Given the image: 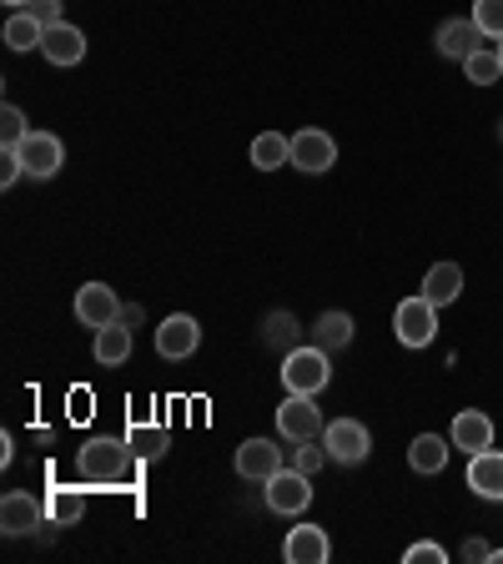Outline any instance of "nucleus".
Here are the masks:
<instances>
[{"instance_id": "obj_31", "label": "nucleus", "mask_w": 503, "mask_h": 564, "mask_svg": "<svg viewBox=\"0 0 503 564\" xmlns=\"http://www.w3.org/2000/svg\"><path fill=\"white\" fill-rule=\"evenodd\" d=\"M403 560H408V564H444V560H448V554H444V550H438V544H434V540H423V544H413V550H408V554H403Z\"/></svg>"}, {"instance_id": "obj_32", "label": "nucleus", "mask_w": 503, "mask_h": 564, "mask_svg": "<svg viewBox=\"0 0 503 564\" xmlns=\"http://www.w3.org/2000/svg\"><path fill=\"white\" fill-rule=\"evenodd\" d=\"M25 176V162H21V152H6L0 156V187H15Z\"/></svg>"}, {"instance_id": "obj_27", "label": "nucleus", "mask_w": 503, "mask_h": 564, "mask_svg": "<svg viewBox=\"0 0 503 564\" xmlns=\"http://www.w3.org/2000/svg\"><path fill=\"white\" fill-rule=\"evenodd\" d=\"M46 509H51V524H81V514H86V505H81V494L76 489H51V499H46Z\"/></svg>"}, {"instance_id": "obj_13", "label": "nucleus", "mask_w": 503, "mask_h": 564, "mask_svg": "<svg viewBox=\"0 0 503 564\" xmlns=\"http://www.w3.org/2000/svg\"><path fill=\"white\" fill-rule=\"evenodd\" d=\"M41 56H46L51 66H76V61L86 56V35L76 31V25H70V21L46 25V41H41Z\"/></svg>"}, {"instance_id": "obj_34", "label": "nucleus", "mask_w": 503, "mask_h": 564, "mask_svg": "<svg viewBox=\"0 0 503 564\" xmlns=\"http://www.w3.org/2000/svg\"><path fill=\"white\" fill-rule=\"evenodd\" d=\"M458 554H463V560H469V564H483V560H489V554H493V544H489V540H479V534H469V540H463V550H458Z\"/></svg>"}, {"instance_id": "obj_35", "label": "nucleus", "mask_w": 503, "mask_h": 564, "mask_svg": "<svg viewBox=\"0 0 503 564\" xmlns=\"http://www.w3.org/2000/svg\"><path fill=\"white\" fill-rule=\"evenodd\" d=\"M121 323H127V328L136 333L141 323H146V313H141V303H127V307H121Z\"/></svg>"}, {"instance_id": "obj_5", "label": "nucleus", "mask_w": 503, "mask_h": 564, "mask_svg": "<svg viewBox=\"0 0 503 564\" xmlns=\"http://www.w3.org/2000/svg\"><path fill=\"white\" fill-rule=\"evenodd\" d=\"M322 444H328L332 464H348V469L373 454V434H368V423H358V419H332L328 429H322Z\"/></svg>"}, {"instance_id": "obj_12", "label": "nucleus", "mask_w": 503, "mask_h": 564, "mask_svg": "<svg viewBox=\"0 0 503 564\" xmlns=\"http://www.w3.org/2000/svg\"><path fill=\"white\" fill-rule=\"evenodd\" d=\"M479 25H473V15H453V21H444L438 25V35H434V46H438V56H448V61H469L473 51H479Z\"/></svg>"}, {"instance_id": "obj_28", "label": "nucleus", "mask_w": 503, "mask_h": 564, "mask_svg": "<svg viewBox=\"0 0 503 564\" xmlns=\"http://www.w3.org/2000/svg\"><path fill=\"white\" fill-rule=\"evenodd\" d=\"M25 137H31V127H25V111H21V106H6V111H0V147H6V152H15Z\"/></svg>"}, {"instance_id": "obj_6", "label": "nucleus", "mask_w": 503, "mask_h": 564, "mask_svg": "<svg viewBox=\"0 0 503 564\" xmlns=\"http://www.w3.org/2000/svg\"><path fill=\"white\" fill-rule=\"evenodd\" d=\"M197 348H201V323L192 313H172L156 323V352H162L166 364H182Z\"/></svg>"}, {"instance_id": "obj_4", "label": "nucleus", "mask_w": 503, "mask_h": 564, "mask_svg": "<svg viewBox=\"0 0 503 564\" xmlns=\"http://www.w3.org/2000/svg\"><path fill=\"white\" fill-rule=\"evenodd\" d=\"M322 409L313 403V393H287V403H277V434L307 444V438H322Z\"/></svg>"}, {"instance_id": "obj_10", "label": "nucleus", "mask_w": 503, "mask_h": 564, "mask_svg": "<svg viewBox=\"0 0 503 564\" xmlns=\"http://www.w3.org/2000/svg\"><path fill=\"white\" fill-rule=\"evenodd\" d=\"M121 297L106 288V282H86L81 293H76V323H86V328H106V323H117L121 317Z\"/></svg>"}, {"instance_id": "obj_19", "label": "nucleus", "mask_w": 503, "mask_h": 564, "mask_svg": "<svg viewBox=\"0 0 503 564\" xmlns=\"http://www.w3.org/2000/svg\"><path fill=\"white\" fill-rule=\"evenodd\" d=\"M448 454H453V438H444V434H418L408 444V464L418 474H444L448 469Z\"/></svg>"}, {"instance_id": "obj_1", "label": "nucleus", "mask_w": 503, "mask_h": 564, "mask_svg": "<svg viewBox=\"0 0 503 564\" xmlns=\"http://www.w3.org/2000/svg\"><path fill=\"white\" fill-rule=\"evenodd\" d=\"M127 464H131L127 438H86V444L76 448V469H81V479L96 484V489L117 484L121 474H127Z\"/></svg>"}, {"instance_id": "obj_24", "label": "nucleus", "mask_w": 503, "mask_h": 564, "mask_svg": "<svg viewBox=\"0 0 503 564\" xmlns=\"http://www.w3.org/2000/svg\"><path fill=\"white\" fill-rule=\"evenodd\" d=\"M46 41V25L35 21L31 11H15L11 21H6V46L11 51H31V46H41Z\"/></svg>"}, {"instance_id": "obj_8", "label": "nucleus", "mask_w": 503, "mask_h": 564, "mask_svg": "<svg viewBox=\"0 0 503 564\" xmlns=\"http://www.w3.org/2000/svg\"><path fill=\"white\" fill-rule=\"evenodd\" d=\"M15 152H21V162H25V176H35V182L56 176L61 162H66V147H61V137H51V131H31Z\"/></svg>"}, {"instance_id": "obj_2", "label": "nucleus", "mask_w": 503, "mask_h": 564, "mask_svg": "<svg viewBox=\"0 0 503 564\" xmlns=\"http://www.w3.org/2000/svg\"><path fill=\"white\" fill-rule=\"evenodd\" d=\"M332 383V352L328 348H303V343H297L293 352H287V358H282V388H287V393H322V388Z\"/></svg>"}, {"instance_id": "obj_3", "label": "nucleus", "mask_w": 503, "mask_h": 564, "mask_svg": "<svg viewBox=\"0 0 503 564\" xmlns=\"http://www.w3.org/2000/svg\"><path fill=\"white\" fill-rule=\"evenodd\" d=\"M393 333H398L403 348H428L438 338V303L428 297H403L398 313H393Z\"/></svg>"}, {"instance_id": "obj_22", "label": "nucleus", "mask_w": 503, "mask_h": 564, "mask_svg": "<svg viewBox=\"0 0 503 564\" xmlns=\"http://www.w3.org/2000/svg\"><path fill=\"white\" fill-rule=\"evenodd\" d=\"M252 166H258V172L293 166V137H282V131H262V137L252 141Z\"/></svg>"}, {"instance_id": "obj_9", "label": "nucleus", "mask_w": 503, "mask_h": 564, "mask_svg": "<svg viewBox=\"0 0 503 564\" xmlns=\"http://www.w3.org/2000/svg\"><path fill=\"white\" fill-rule=\"evenodd\" d=\"M338 162V141L328 137V131H297L293 137V166L297 172H307V176H322L328 166Z\"/></svg>"}, {"instance_id": "obj_14", "label": "nucleus", "mask_w": 503, "mask_h": 564, "mask_svg": "<svg viewBox=\"0 0 503 564\" xmlns=\"http://www.w3.org/2000/svg\"><path fill=\"white\" fill-rule=\"evenodd\" d=\"M282 554H287V564H328L332 544H328V534H322L317 524H293V534H287Z\"/></svg>"}, {"instance_id": "obj_38", "label": "nucleus", "mask_w": 503, "mask_h": 564, "mask_svg": "<svg viewBox=\"0 0 503 564\" xmlns=\"http://www.w3.org/2000/svg\"><path fill=\"white\" fill-rule=\"evenodd\" d=\"M499 141H503V121H499Z\"/></svg>"}, {"instance_id": "obj_16", "label": "nucleus", "mask_w": 503, "mask_h": 564, "mask_svg": "<svg viewBox=\"0 0 503 564\" xmlns=\"http://www.w3.org/2000/svg\"><path fill=\"white\" fill-rule=\"evenodd\" d=\"M0 529L6 534H31V529H41V505H35L25 489H11L6 499H0Z\"/></svg>"}, {"instance_id": "obj_25", "label": "nucleus", "mask_w": 503, "mask_h": 564, "mask_svg": "<svg viewBox=\"0 0 503 564\" xmlns=\"http://www.w3.org/2000/svg\"><path fill=\"white\" fill-rule=\"evenodd\" d=\"M127 444H131V454H136V458H146V464H152V458L166 454V429H146L141 419H131Z\"/></svg>"}, {"instance_id": "obj_20", "label": "nucleus", "mask_w": 503, "mask_h": 564, "mask_svg": "<svg viewBox=\"0 0 503 564\" xmlns=\"http://www.w3.org/2000/svg\"><path fill=\"white\" fill-rule=\"evenodd\" d=\"M458 293H463V268H458V262H434L428 278H423V297L448 307V303H458Z\"/></svg>"}, {"instance_id": "obj_33", "label": "nucleus", "mask_w": 503, "mask_h": 564, "mask_svg": "<svg viewBox=\"0 0 503 564\" xmlns=\"http://www.w3.org/2000/svg\"><path fill=\"white\" fill-rule=\"evenodd\" d=\"M25 11H31L41 25H56V21H66V15H61V0H31Z\"/></svg>"}, {"instance_id": "obj_26", "label": "nucleus", "mask_w": 503, "mask_h": 564, "mask_svg": "<svg viewBox=\"0 0 503 564\" xmlns=\"http://www.w3.org/2000/svg\"><path fill=\"white\" fill-rule=\"evenodd\" d=\"M463 76H469V82L473 86H493V82H499V76H503V61H499V46H479V51H473V56L469 61H463Z\"/></svg>"}, {"instance_id": "obj_37", "label": "nucleus", "mask_w": 503, "mask_h": 564, "mask_svg": "<svg viewBox=\"0 0 503 564\" xmlns=\"http://www.w3.org/2000/svg\"><path fill=\"white\" fill-rule=\"evenodd\" d=\"M6 6H21V11H25V6H31V0H6Z\"/></svg>"}, {"instance_id": "obj_15", "label": "nucleus", "mask_w": 503, "mask_h": 564, "mask_svg": "<svg viewBox=\"0 0 503 564\" xmlns=\"http://www.w3.org/2000/svg\"><path fill=\"white\" fill-rule=\"evenodd\" d=\"M448 438H453V448H463V454H483V448H493V419L489 413H473L463 409L453 419V429H448Z\"/></svg>"}, {"instance_id": "obj_17", "label": "nucleus", "mask_w": 503, "mask_h": 564, "mask_svg": "<svg viewBox=\"0 0 503 564\" xmlns=\"http://www.w3.org/2000/svg\"><path fill=\"white\" fill-rule=\"evenodd\" d=\"M469 489L479 499H503V454L499 448H483L469 458Z\"/></svg>"}, {"instance_id": "obj_21", "label": "nucleus", "mask_w": 503, "mask_h": 564, "mask_svg": "<svg viewBox=\"0 0 503 564\" xmlns=\"http://www.w3.org/2000/svg\"><path fill=\"white\" fill-rule=\"evenodd\" d=\"M313 343L328 352H342L352 348V313H342V307H332V313H322L313 323Z\"/></svg>"}, {"instance_id": "obj_30", "label": "nucleus", "mask_w": 503, "mask_h": 564, "mask_svg": "<svg viewBox=\"0 0 503 564\" xmlns=\"http://www.w3.org/2000/svg\"><path fill=\"white\" fill-rule=\"evenodd\" d=\"M328 464V444L322 438H307V444H297V454H293V469H303L307 479H317V469Z\"/></svg>"}, {"instance_id": "obj_7", "label": "nucleus", "mask_w": 503, "mask_h": 564, "mask_svg": "<svg viewBox=\"0 0 503 564\" xmlns=\"http://www.w3.org/2000/svg\"><path fill=\"white\" fill-rule=\"evenodd\" d=\"M313 505V479L303 469H277L267 479V509L272 514H307Z\"/></svg>"}, {"instance_id": "obj_23", "label": "nucleus", "mask_w": 503, "mask_h": 564, "mask_svg": "<svg viewBox=\"0 0 503 564\" xmlns=\"http://www.w3.org/2000/svg\"><path fill=\"white\" fill-rule=\"evenodd\" d=\"M297 333H303V323H297L287 307H277V313L262 317V343H267V348L293 352V348H297Z\"/></svg>"}, {"instance_id": "obj_36", "label": "nucleus", "mask_w": 503, "mask_h": 564, "mask_svg": "<svg viewBox=\"0 0 503 564\" xmlns=\"http://www.w3.org/2000/svg\"><path fill=\"white\" fill-rule=\"evenodd\" d=\"M489 564H503V550H493V554H489Z\"/></svg>"}, {"instance_id": "obj_39", "label": "nucleus", "mask_w": 503, "mask_h": 564, "mask_svg": "<svg viewBox=\"0 0 503 564\" xmlns=\"http://www.w3.org/2000/svg\"><path fill=\"white\" fill-rule=\"evenodd\" d=\"M499 61H503V41H499Z\"/></svg>"}, {"instance_id": "obj_18", "label": "nucleus", "mask_w": 503, "mask_h": 564, "mask_svg": "<svg viewBox=\"0 0 503 564\" xmlns=\"http://www.w3.org/2000/svg\"><path fill=\"white\" fill-rule=\"evenodd\" d=\"M91 352H96V364L101 368H121L131 358V328L127 323H106V328H96V343H91Z\"/></svg>"}, {"instance_id": "obj_11", "label": "nucleus", "mask_w": 503, "mask_h": 564, "mask_svg": "<svg viewBox=\"0 0 503 564\" xmlns=\"http://www.w3.org/2000/svg\"><path fill=\"white\" fill-rule=\"evenodd\" d=\"M277 469H287V464H282V448L272 444V438H247V444L237 448V474H242V479L267 484Z\"/></svg>"}, {"instance_id": "obj_29", "label": "nucleus", "mask_w": 503, "mask_h": 564, "mask_svg": "<svg viewBox=\"0 0 503 564\" xmlns=\"http://www.w3.org/2000/svg\"><path fill=\"white\" fill-rule=\"evenodd\" d=\"M473 25L489 41H503V0H473Z\"/></svg>"}]
</instances>
